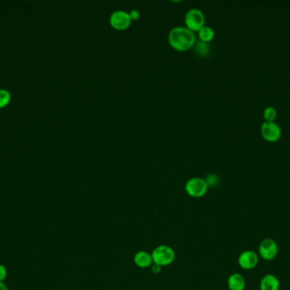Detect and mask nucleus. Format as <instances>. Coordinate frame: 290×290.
I'll use <instances>...</instances> for the list:
<instances>
[{
	"mask_svg": "<svg viewBox=\"0 0 290 290\" xmlns=\"http://www.w3.org/2000/svg\"><path fill=\"white\" fill-rule=\"evenodd\" d=\"M168 42L176 50L185 51L193 48L196 36L193 31L186 27H176L168 34Z\"/></svg>",
	"mask_w": 290,
	"mask_h": 290,
	"instance_id": "f257e3e1",
	"label": "nucleus"
},
{
	"mask_svg": "<svg viewBox=\"0 0 290 290\" xmlns=\"http://www.w3.org/2000/svg\"><path fill=\"white\" fill-rule=\"evenodd\" d=\"M153 262L160 267H165L171 264L175 259V252L170 247L160 245L153 251Z\"/></svg>",
	"mask_w": 290,
	"mask_h": 290,
	"instance_id": "f03ea898",
	"label": "nucleus"
},
{
	"mask_svg": "<svg viewBox=\"0 0 290 290\" xmlns=\"http://www.w3.org/2000/svg\"><path fill=\"white\" fill-rule=\"evenodd\" d=\"M205 23H206V16L200 10L191 9L186 13V27L193 33L199 31L204 26H206Z\"/></svg>",
	"mask_w": 290,
	"mask_h": 290,
	"instance_id": "7ed1b4c3",
	"label": "nucleus"
},
{
	"mask_svg": "<svg viewBox=\"0 0 290 290\" xmlns=\"http://www.w3.org/2000/svg\"><path fill=\"white\" fill-rule=\"evenodd\" d=\"M185 189L187 193L191 197L201 198L208 190V186H207L206 180L201 179V178L193 177L187 181Z\"/></svg>",
	"mask_w": 290,
	"mask_h": 290,
	"instance_id": "20e7f679",
	"label": "nucleus"
},
{
	"mask_svg": "<svg viewBox=\"0 0 290 290\" xmlns=\"http://www.w3.org/2000/svg\"><path fill=\"white\" fill-rule=\"evenodd\" d=\"M132 23V19L130 14L127 11H115L109 16V24L113 29L118 31H123L129 28Z\"/></svg>",
	"mask_w": 290,
	"mask_h": 290,
	"instance_id": "39448f33",
	"label": "nucleus"
},
{
	"mask_svg": "<svg viewBox=\"0 0 290 290\" xmlns=\"http://www.w3.org/2000/svg\"><path fill=\"white\" fill-rule=\"evenodd\" d=\"M278 254L277 243L272 239H266L262 241L259 246V254L265 260H272Z\"/></svg>",
	"mask_w": 290,
	"mask_h": 290,
	"instance_id": "423d86ee",
	"label": "nucleus"
},
{
	"mask_svg": "<svg viewBox=\"0 0 290 290\" xmlns=\"http://www.w3.org/2000/svg\"><path fill=\"white\" fill-rule=\"evenodd\" d=\"M260 132L263 138L269 141H277L282 135L280 126L275 122H269V121H265L264 123H262Z\"/></svg>",
	"mask_w": 290,
	"mask_h": 290,
	"instance_id": "0eeeda50",
	"label": "nucleus"
},
{
	"mask_svg": "<svg viewBox=\"0 0 290 290\" xmlns=\"http://www.w3.org/2000/svg\"><path fill=\"white\" fill-rule=\"evenodd\" d=\"M239 265L244 270L254 269L259 262V257L252 250H246L240 254L238 259Z\"/></svg>",
	"mask_w": 290,
	"mask_h": 290,
	"instance_id": "6e6552de",
	"label": "nucleus"
},
{
	"mask_svg": "<svg viewBox=\"0 0 290 290\" xmlns=\"http://www.w3.org/2000/svg\"><path fill=\"white\" fill-rule=\"evenodd\" d=\"M279 280L274 275H266L259 282V290H279Z\"/></svg>",
	"mask_w": 290,
	"mask_h": 290,
	"instance_id": "1a4fd4ad",
	"label": "nucleus"
},
{
	"mask_svg": "<svg viewBox=\"0 0 290 290\" xmlns=\"http://www.w3.org/2000/svg\"><path fill=\"white\" fill-rule=\"evenodd\" d=\"M227 285L230 290H244L246 282L241 274L234 273L228 277Z\"/></svg>",
	"mask_w": 290,
	"mask_h": 290,
	"instance_id": "9d476101",
	"label": "nucleus"
},
{
	"mask_svg": "<svg viewBox=\"0 0 290 290\" xmlns=\"http://www.w3.org/2000/svg\"><path fill=\"white\" fill-rule=\"evenodd\" d=\"M134 262L137 267L146 268L152 265V256L147 252L140 251L135 254Z\"/></svg>",
	"mask_w": 290,
	"mask_h": 290,
	"instance_id": "9b49d317",
	"label": "nucleus"
},
{
	"mask_svg": "<svg viewBox=\"0 0 290 290\" xmlns=\"http://www.w3.org/2000/svg\"><path fill=\"white\" fill-rule=\"evenodd\" d=\"M198 38L201 41L209 43L211 42L215 37V32L213 29L208 26H204L202 29L198 32Z\"/></svg>",
	"mask_w": 290,
	"mask_h": 290,
	"instance_id": "f8f14e48",
	"label": "nucleus"
},
{
	"mask_svg": "<svg viewBox=\"0 0 290 290\" xmlns=\"http://www.w3.org/2000/svg\"><path fill=\"white\" fill-rule=\"evenodd\" d=\"M193 48H194L196 54L198 55V57H206L210 53V46H209L208 43L201 41V40L195 42Z\"/></svg>",
	"mask_w": 290,
	"mask_h": 290,
	"instance_id": "ddd939ff",
	"label": "nucleus"
},
{
	"mask_svg": "<svg viewBox=\"0 0 290 290\" xmlns=\"http://www.w3.org/2000/svg\"><path fill=\"white\" fill-rule=\"evenodd\" d=\"M264 118L266 121L269 122H274L277 118V110L272 107H268L264 110Z\"/></svg>",
	"mask_w": 290,
	"mask_h": 290,
	"instance_id": "4468645a",
	"label": "nucleus"
},
{
	"mask_svg": "<svg viewBox=\"0 0 290 290\" xmlns=\"http://www.w3.org/2000/svg\"><path fill=\"white\" fill-rule=\"evenodd\" d=\"M10 100V93L6 90H0V108L8 104Z\"/></svg>",
	"mask_w": 290,
	"mask_h": 290,
	"instance_id": "2eb2a0df",
	"label": "nucleus"
},
{
	"mask_svg": "<svg viewBox=\"0 0 290 290\" xmlns=\"http://www.w3.org/2000/svg\"><path fill=\"white\" fill-rule=\"evenodd\" d=\"M206 183H207V186L209 187H216V186L218 185L219 179L216 175L214 174H211V175H207V177L206 179Z\"/></svg>",
	"mask_w": 290,
	"mask_h": 290,
	"instance_id": "dca6fc26",
	"label": "nucleus"
},
{
	"mask_svg": "<svg viewBox=\"0 0 290 290\" xmlns=\"http://www.w3.org/2000/svg\"><path fill=\"white\" fill-rule=\"evenodd\" d=\"M7 276V271L4 266L0 265V282H2L6 278Z\"/></svg>",
	"mask_w": 290,
	"mask_h": 290,
	"instance_id": "f3484780",
	"label": "nucleus"
},
{
	"mask_svg": "<svg viewBox=\"0 0 290 290\" xmlns=\"http://www.w3.org/2000/svg\"><path fill=\"white\" fill-rule=\"evenodd\" d=\"M129 14L130 16H131V19H132V21H136L137 19H139V11H137V10H132Z\"/></svg>",
	"mask_w": 290,
	"mask_h": 290,
	"instance_id": "a211bd4d",
	"label": "nucleus"
},
{
	"mask_svg": "<svg viewBox=\"0 0 290 290\" xmlns=\"http://www.w3.org/2000/svg\"><path fill=\"white\" fill-rule=\"evenodd\" d=\"M160 266H158V265L154 264L152 266V272L154 273H159L160 272Z\"/></svg>",
	"mask_w": 290,
	"mask_h": 290,
	"instance_id": "6ab92c4d",
	"label": "nucleus"
},
{
	"mask_svg": "<svg viewBox=\"0 0 290 290\" xmlns=\"http://www.w3.org/2000/svg\"><path fill=\"white\" fill-rule=\"evenodd\" d=\"M0 290H8L7 287L3 282H0Z\"/></svg>",
	"mask_w": 290,
	"mask_h": 290,
	"instance_id": "aec40b11",
	"label": "nucleus"
}]
</instances>
